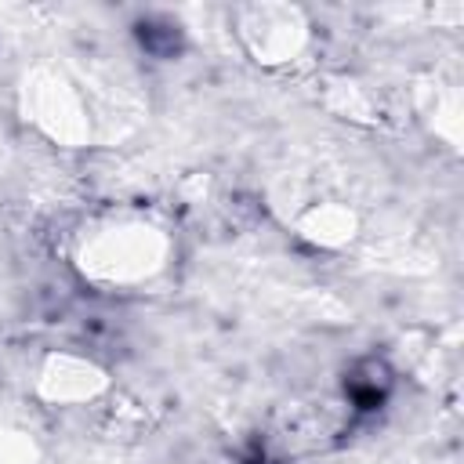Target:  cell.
Returning <instances> with one entry per match:
<instances>
[{"label": "cell", "instance_id": "1", "mask_svg": "<svg viewBox=\"0 0 464 464\" xmlns=\"http://www.w3.org/2000/svg\"><path fill=\"white\" fill-rule=\"evenodd\" d=\"M344 388H348L355 410H377L388 395V370L381 362H362L359 370H352Z\"/></svg>", "mask_w": 464, "mask_h": 464}, {"label": "cell", "instance_id": "2", "mask_svg": "<svg viewBox=\"0 0 464 464\" xmlns=\"http://www.w3.org/2000/svg\"><path fill=\"white\" fill-rule=\"evenodd\" d=\"M138 40L145 44V51H152L156 58H170L178 47H181V33H178V25H170V22H141L138 25Z\"/></svg>", "mask_w": 464, "mask_h": 464}]
</instances>
